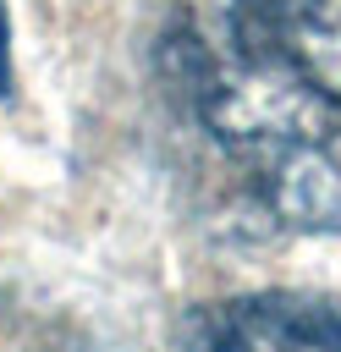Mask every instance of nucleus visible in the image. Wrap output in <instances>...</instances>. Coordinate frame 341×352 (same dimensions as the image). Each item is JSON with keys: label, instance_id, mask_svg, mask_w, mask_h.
Wrapping results in <instances>:
<instances>
[{"label": "nucleus", "instance_id": "nucleus-1", "mask_svg": "<svg viewBox=\"0 0 341 352\" xmlns=\"http://www.w3.org/2000/svg\"><path fill=\"white\" fill-rule=\"evenodd\" d=\"M192 104L292 231H341V104L226 28L192 50Z\"/></svg>", "mask_w": 341, "mask_h": 352}, {"label": "nucleus", "instance_id": "nucleus-2", "mask_svg": "<svg viewBox=\"0 0 341 352\" xmlns=\"http://www.w3.org/2000/svg\"><path fill=\"white\" fill-rule=\"evenodd\" d=\"M192 352H341V297L258 292L187 319Z\"/></svg>", "mask_w": 341, "mask_h": 352}, {"label": "nucleus", "instance_id": "nucleus-3", "mask_svg": "<svg viewBox=\"0 0 341 352\" xmlns=\"http://www.w3.org/2000/svg\"><path fill=\"white\" fill-rule=\"evenodd\" d=\"M226 28L341 104V0H226Z\"/></svg>", "mask_w": 341, "mask_h": 352}, {"label": "nucleus", "instance_id": "nucleus-4", "mask_svg": "<svg viewBox=\"0 0 341 352\" xmlns=\"http://www.w3.org/2000/svg\"><path fill=\"white\" fill-rule=\"evenodd\" d=\"M11 94V16H6V0H0V99Z\"/></svg>", "mask_w": 341, "mask_h": 352}]
</instances>
